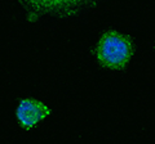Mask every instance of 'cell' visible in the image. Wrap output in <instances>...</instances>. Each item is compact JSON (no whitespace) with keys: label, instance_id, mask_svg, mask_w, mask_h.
I'll use <instances>...</instances> for the list:
<instances>
[{"label":"cell","instance_id":"6da1fadb","mask_svg":"<svg viewBox=\"0 0 155 144\" xmlns=\"http://www.w3.org/2000/svg\"><path fill=\"white\" fill-rule=\"evenodd\" d=\"M94 53L98 62L106 68L123 70L133 55V45L127 35L110 30L100 37Z\"/></svg>","mask_w":155,"mask_h":144},{"label":"cell","instance_id":"7a4b0ae2","mask_svg":"<svg viewBox=\"0 0 155 144\" xmlns=\"http://www.w3.org/2000/svg\"><path fill=\"white\" fill-rule=\"evenodd\" d=\"M51 114L49 107L40 100L26 98L21 99L16 108V118L19 126L25 130H31L34 126Z\"/></svg>","mask_w":155,"mask_h":144},{"label":"cell","instance_id":"3957f363","mask_svg":"<svg viewBox=\"0 0 155 144\" xmlns=\"http://www.w3.org/2000/svg\"><path fill=\"white\" fill-rule=\"evenodd\" d=\"M28 7L43 12H56L78 7L87 0H22Z\"/></svg>","mask_w":155,"mask_h":144}]
</instances>
